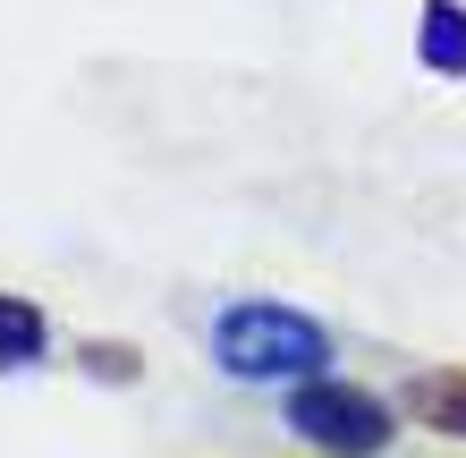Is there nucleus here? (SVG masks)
Returning a JSON list of instances; mask_svg holds the SVG:
<instances>
[{"instance_id":"nucleus-1","label":"nucleus","mask_w":466,"mask_h":458,"mask_svg":"<svg viewBox=\"0 0 466 458\" xmlns=\"http://www.w3.org/2000/svg\"><path fill=\"white\" fill-rule=\"evenodd\" d=\"M212 357L238 382H314L322 357H331V331L289 306H229L212 322Z\"/></svg>"},{"instance_id":"nucleus-3","label":"nucleus","mask_w":466,"mask_h":458,"mask_svg":"<svg viewBox=\"0 0 466 458\" xmlns=\"http://www.w3.org/2000/svg\"><path fill=\"white\" fill-rule=\"evenodd\" d=\"M416 51H424L441 76H466V9H458V0H432V9H424Z\"/></svg>"},{"instance_id":"nucleus-2","label":"nucleus","mask_w":466,"mask_h":458,"mask_svg":"<svg viewBox=\"0 0 466 458\" xmlns=\"http://www.w3.org/2000/svg\"><path fill=\"white\" fill-rule=\"evenodd\" d=\"M289 424H297L314 450H331V458H365V450L390 442V408L365 399V391H348V382H297Z\"/></svg>"},{"instance_id":"nucleus-4","label":"nucleus","mask_w":466,"mask_h":458,"mask_svg":"<svg viewBox=\"0 0 466 458\" xmlns=\"http://www.w3.org/2000/svg\"><path fill=\"white\" fill-rule=\"evenodd\" d=\"M35 357H43V314L25 298H0V373H17Z\"/></svg>"},{"instance_id":"nucleus-5","label":"nucleus","mask_w":466,"mask_h":458,"mask_svg":"<svg viewBox=\"0 0 466 458\" xmlns=\"http://www.w3.org/2000/svg\"><path fill=\"white\" fill-rule=\"evenodd\" d=\"M416 408L441 424V433H466V373H424V382H416Z\"/></svg>"}]
</instances>
